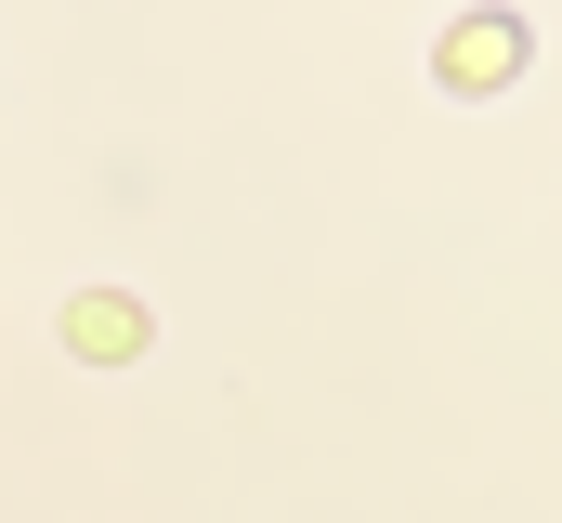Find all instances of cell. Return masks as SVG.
Here are the masks:
<instances>
[{"mask_svg": "<svg viewBox=\"0 0 562 523\" xmlns=\"http://www.w3.org/2000/svg\"><path fill=\"white\" fill-rule=\"evenodd\" d=\"M524 53H537V40H524V13H458V26H445V53H431V79H445V92H510V79H524Z\"/></svg>", "mask_w": 562, "mask_h": 523, "instance_id": "cell-1", "label": "cell"}, {"mask_svg": "<svg viewBox=\"0 0 562 523\" xmlns=\"http://www.w3.org/2000/svg\"><path fill=\"white\" fill-rule=\"evenodd\" d=\"M144 341H157V314H144L132 288H79V301H66V354H79V367H132Z\"/></svg>", "mask_w": 562, "mask_h": 523, "instance_id": "cell-2", "label": "cell"}]
</instances>
